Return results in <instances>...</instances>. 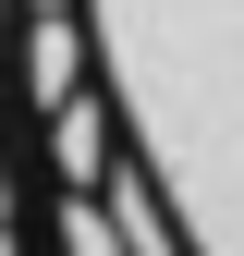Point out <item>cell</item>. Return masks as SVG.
<instances>
[{
	"label": "cell",
	"mask_w": 244,
	"mask_h": 256,
	"mask_svg": "<svg viewBox=\"0 0 244 256\" xmlns=\"http://www.w3.org/2000/svg\"><path fill=\"white\" fill-rule=\"evenodd\" d=\"M74 24L183 256H244V0H74Z\"/></svg>",
	"instance_id": "obj_1"
},
{
	"label": "cell",
	"mask_w": 244,
	"mask_h": 256,
	"mask_svg": "<svg viewBox=\"0 0 244 256\" xmlns=\"http://www.w3.org/2000/svg\"><path fill=\"white\" fill-rule=\"evenodd\" d=\"M61 256H122L110 208H98V183H61Z\"/></svg>",
	"instance_id": "obj_2"
}]
</instances>
